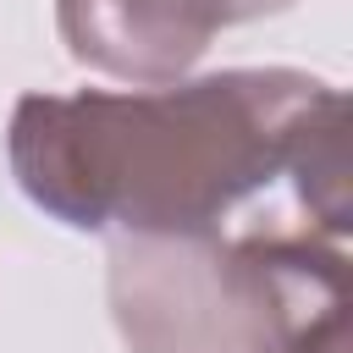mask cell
Here are the masks:
<instances>
[{
  "label": "cell",
  "instance_id": "obj_1",
  "mask_svg": "<svg viewBox=\"0 0 353 353\" xmlns=\"http://www.w3.org/2000/svg\"><path fill=\"white\" fill-rule=\"evenodd\" d=\"M6 160L72 232H353L347 94L298 66L22 94Z\"/></svg>",
  "mask_w": 353,
  "mask_h": 353
},
{
  "label": "cell",
  "instance_id": "obj_2",
  "mask_svg": "<svg viewBox=\"0 0 353 353\" xmlns=\"http://www.w3.org/2000/svg\"><path fill=\"white\" fill-rule=\"evenodd\" d=\"M127 353H347V243L320 232H116Z\"/></svg>",
  "mask_w": 353,
  "mask_h": 353
},
{
  "label": "cell",
  "instance_id": "obj_3",
  "mask_svg": "<svg viewBox=\"0 0 353 353\" xmlns=\"http://www.w3.org/2000/svg\"><path fill=\"white\" fill-rule=\"evenodd\" d=\"M281 11L292 0H55V28L77 66L154 88L188 77L215 33Z\"/></svg>",
  "mask_w": 353,
  "mask_h": 353
}]
</instances>
